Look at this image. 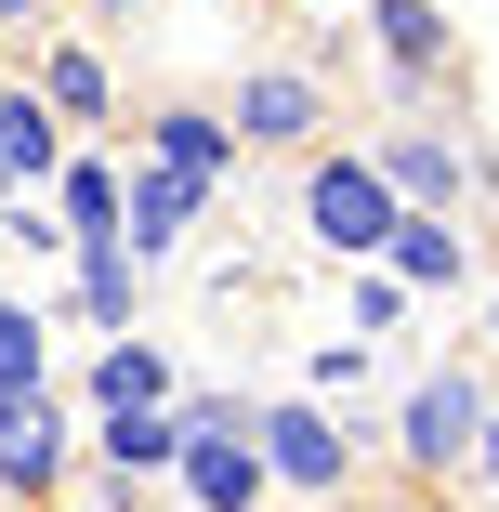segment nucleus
Returning a JSON list of instances; mask_svg holds the SVG:
<instances>
[{
  "label": "nucleus",
  "instance_id": "obj_15",
  "mask_svg": "<svg viewBox=\"0 0 499 512\" xmlns=\"http://www.w3.org/2000/svg\"><path fill=\"white\" fill-rule=\"evenodd\" d=\"M40 106H53V119H106V106H119V92H106V53L53 40V53H40Z\"/></svg>",
  "mask_w": 499,
  "mask_h": 512
},
{
  "label": "nucleus",
  "instance_id": "obj_17",
  "mask_svg": "<svg viewBox=\"0 0 499 512\" xmlns=\"http://www.w3.org/2000/svg\"><path fill=\"white\" fill-rule=\"evenodd\" d=\"M27 381H53V368H40V316L0 302V394H27Z\"/></svg>",
  "mask_w": 499,
  "mask_h": 512
},
{
  "label": "nucleus",
  "instance_id": "obj_7",
  "mask_svg": "<svg viewBox=\"0 0 499 512\" xmlns=\"http://www.w3.org/2000/svg\"><path fill=\"white\" fill-rule=\"evenodd\" d=\"M473 421H486V394H473L460 368H434V381L408 394V421H394V447H408L421 473H460V460H473Z\"/></svg>",
  "mask_w": 499,
  "mask_h": 512
},
{
  "label": "nucleus",
  "instance_id": "obj_5",
  "mask_svg": "<svg viewBox=\"0 0 499 512\" xmlns=\"http://www.w3.org/2000/svg\"><path fill=\"white\" fill-rule=\"evenodd\" d=\"M224 132H237V158H276V145L329 132V92H316L303 66H250V79H237V106H224Z\"/></svg>",
  "mask_w": 499,
  "mask_h": 512
},
{
  "label": "nucleus",
  "instance_id": "obj_21",
  "mask_svg": "<svg viewBox=\"0 0 499 512\" xmlns=\"http://www.w3.org/2000/svg\"><path fill=\"white\" fill-rule=\"evenodd\" d=\"M486 342H499V302H486Z\"/></svg>",
  "mask_w": 499,
  "mask_h": 512
},
{
  "label": "nucleus",
  "instance_id": "obj_4",
  "mask_svg": "<svg viewBox=\"0 0 499 512\" xmlns=\"http://www.w3.org/2000/svg\"><path fill=\"white\" fill-rule=\"evenodd\" d=\"M66 460H79V434H66V394H53V381L0 394V486H14V499H53V486H66Z\"/></svg>",
  "mask_w": 499,
  "mask_h": 512
},
{
  "label": "nucleus",
  "instance_id": "obj_18",
  "mask_svg": "<svg viewBox=\"0 0 499 512\" xmlns=\"http://www.w3.org/2000/svg\"><path fill=\"white\" fill-rule=\"evenodd\" d=\"M473 473H486V499H499V421H473Z\"/></svg>",
  "mask_w": 499,
  "mask_h": 512
},
{
  "label": "nucleus",
  "instance_id": "obj_12",
  "mask_svg": "<svg viewBox=\"0 0 499 512\" xmlns=\"http://www.w3.org/2000/svg\"><path fill=\"white\" fill-rule=\"evenodd\" d=\"M145 145H158L171 171H197V184H224V171H237V132H224L211 106H158V119H145Z\"/></svg>",
  "mask_w": 499,
  "mask_h": 512
},
{
  "label": "nucleus",
  "instance_id": "obj_14",
  "mask_svg": "<svg viewBox=\"0 0 499 512\" xmlns=\"http://www.w3.org/2000/svg\"><path fill=\"white\" fill-rule=\"evenodd\" d=\"M53 224L66 237H119V171L106 158H53Z\"/></svg>",
  "mask_w": 499,
  "mask_h": 512
},
{
  "label": "nucleus",
  "instance_id": "obj_13",
  "mask_svg": "<svg viewBox=\"0 0 499 512\" xmlns=\"http://www.w3.org/2000/svg\"><path fill=\"white\" fill-rule=\"evenodd\" d=\"M92 460H106L119 486L171 473V407H106V434H92Z\"/></svg>",
  "mask_w": 499,
  "mask_h": 512
},
{
  "label": "nucleus",
  "instance_id": "obj_1",
  "mask_svg": "<svg viewBox=\"0 0 499 512\" xmlns=\"http://www.w3.org/2000/svg\"><path fill=\"white\" fill-rule=\"evenodd\" d=\"M250 447H263V486H303V499H342V473H355V447H342V421L316 394H263Z\"/></svg>",
  "mask_w": 499,
  "mask_h": 512
},
{
  "label": "nucleus",
  "instance_id": "obj_9",
  "mask_svg": "<svg viewBox=\"0 0 499 512\" xmlns=\"http://www.w3.org/2000/svg\"><path fill=\"white\" fill-rule=\"evenodd\" d=\"M381 263H394V289H460V263H473V237H460L447 211H394V237H381Z\"/></svg>",
  "mask_w": 499,
  "mask_h": 512
},
{
  "label": "nucleus",
  "instance_id": "obj_11",
  "mask_svg": "<svg viewBox=\"0 0 499 512\" xmlns=\"http://www.w3.org/2000/svg\"><path fill=\"white\" fill-rule=\"evenodd\" d=\"M79 250V316L92 329H132V302H145V263L119 250V237H66Z\"/></svg>",
  "mask_w": 499,
  "mask_h": 512
},
{
  "label": "nucleus",
  "instance_id": "obj_19",
  "mask_svg": "<svg viewBox=\"0 0 499 512\" xmlns=\"http://www.w3.org/2000/svg\"><path fill=\"white\" fill-rule=\"evenodd\" d=\"M0 27H40V0H0Z\"/></svg>",
  "mask_w": 499,
  "mask_h": 512
},
{
  "label": "nucleus",
  "instance_id": "obj_8",
  "mask_svg": "<svg viewBox=\"0 0 499 512\" xmlns=\"http://www.w3.org/2000/svg\"><path fill=\"white\" fill-rule=\"evenodd\" d=\"M368 53L394 66V92H434L447 79V14L434 0H368Z\"/></svg>",
  "mask_w": 499,
  "mask_h": 512
},
{
  "label": "nucleus",
  "instance_id": "obj_16",
  "mask_svg": "<svg viewBox=\"0 0 499 512\" xmlns=\"http://www.w3.org/2000/svg\"><path fill=\"white\" fill-rule=\"evenodd\" d=\"M92 407H171V355H158V342H106V368H92Z\"/></svg>",
  "mask_w": 499,
  "mask_h": 512
},
{
  "label": "nucleus",
  "instance_id": "obj_2",
  "mask_svg": "<svg viewBox=\"0 0 499 512\" xmlns=\"http://www.w3.org/2000/svg\"><path fill=\"white\" fill-rule=\"evenodd\" d=\"M303 224H316L329 263H381V237H394V184H381L368 158H316V171H303Z\"/></svg>",
  "mask_w": 499,
  "mask_h": 512
},
{
  "label": "nucleus",
  "instance_id": "obj_3",
  "mask_svg": "<svg viewBox=\"0 0 499 512\" xmlns=\"http://www.w3.org/2000/svg\"><path fill=\"white\" fill-rule=\"evenodd\" d=\"M211 197H224V184H197V171H171V158L145 145V158L119 171V250H132V263H171V250H184V224L211 211Z\"/></svg>",
  "mask_w": 499,
  "mask_h": 512
},
{
  "label": "nucleus",
  "instance_id": "obj_10",
  "mask_svg": "<svg viewBox=\"0 0 499 512\" xmlns=\"http://www.w3.org/2000/svg\"><path fill=\"white\" fill-rule=\"evenodd\" d=\"M53 158H66V119L40 106V79H14L0 92V184H53Z\"/></svg>",
  "mask_w": 499,
  "mask_h": 512
},
{
  "label": "nucleus",
  "instance_id": "obj_20",
  "mask_svg": "<svg viewBox=\"0 0 499 512\" xmlns=\"http://www.w3.org/2000/svg\"><path fill=\"white\" fill-rule=\"evenodd\" d=\"M92 14H132V0H92Z\"/></svg>",
  "mask_w": 499,
  "mask_h": 512
},
{
  "label": "nucleus",
  "instance_id": "obj_6",
  "mask_svg": "<svg viewBox=\"0 0 499 512\" xmlns=\"http://www.w3.org/2000/svg\"><path fill=\"white\" fill-rule=\"evenodd\" d=\"M368 171L394 184V211H460V184H473L460 132H381V145H368Z\"/></svg>",
  "mask_w": 499,
  "mask_h": 512
}]
</instances>
